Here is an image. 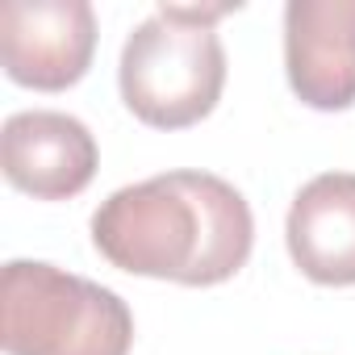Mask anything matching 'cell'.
Returning a JSON list of instances; mask_svg holds the SVG:
<instances>
[{
    "instance_id": "6da1fadb",
    "label": "cell",
    "mask_w": 355,
    "mask_h": 355,
    "mask_svg": "<svg viewBox=\"0 0 355 355\" xmlns=\"http://www.w3.org/2000/svg\"><path fill=\"white\" fill-rule=\"evenodd\" d=\"M92 247L130 276L209 288L247 268L255 218L247 197L222 175L163 171L101 201Z\"/></svg>"
},
{
    "instance_id": "52a82bcc",
    "label": "cell",
    "mask_w": 355,
    "mask_h": 355,
    "mask_svg": "<svg viewBox=\"0 0 355 355\" xmlns=\"http://www.w3.org/2000/svg\"><path fill=\"white\" fill-rule=\"evenodd\" d=\"M284 243L313 284H355V171H322L293 197Z\"/></svg>"
},
{
    "instance_id": "7a4b0ae2",
    "label": "cell",
    "mask_w": 355,
    "mask_h": 355,
    "mask_svg": "<svg viewBox=\"0 0 355 355\" xmlns=\"http://www.w3.org/2000/svg\"><path fill=\"white\" fill-rule=\"evenodd\" d=\"M239 5L155 9L121 46V101L155 130H184L214 113L226 88V51L214 30Z\"/></svg>"
},
{
    "instance_id": "8992f818",
    "label": "cell",
    "mask_w": 355,
    "mask_h": 355,
    "mask_svg": "<svg viewBox=\"0 0 355 355\" xmlns=\"http://www.w3.org/2000/svg\"><path fill=\"white\" fill-rule=\"evenodd\" d=\"M284 71L309 109L334 113L355 105V0H288Z\"/></svg>"
},
{
    "instance_id": "5b68a950",
    "label": "cell",
    "mask_w": 355,
    "mask_h": 355,
    "mask_svg": "<svg viewBox=\"0 0 355 355\" xmlns=\"http://www.w3.org/2000/svg\"><path fill=\"white\" fill-rule=\"evenodd\" d=\"M96 138L92 130L59 109L13 113L0 130V167L5 180L34 201L80 197L96 175Z\"/></svg>"
},
{
    "instance_id": "3957f363",
    "label": "cell",
    "mask_w": 355,
    "mask_h": 355,
    "mask_svg": "<svg viewBox=\"0 0 355 355\" xmlns=\"http://www.w3.org/2000/svg\"><path fill=\"white\" fill-rule=\"evenodd\" d=\"M0 347L9 355H130V305L76 272L13 259L0 276Z\"/></svg>"
},
{
    "instance_id": "277c9868",
    "label": "cell",
    "mask_w": 355,
    "mask_h": 355,
    "mask_svg": "<svg viewBox=\"0 0 355 355\" xmlns=\"http://www.w3.org/2000/svg\"><path fill=\"white\" fill-rule=\"evenodd\" d=\"M96 51L88 0H9L0 5V63L34 92H63L84 80Z\"/></svg>"
}]
</instances>
